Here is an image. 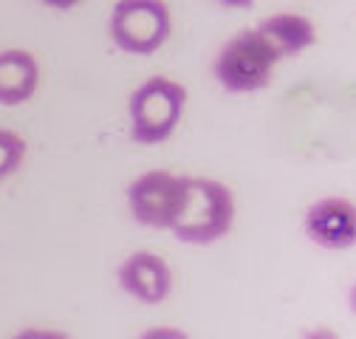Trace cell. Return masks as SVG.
Returning <instances> with one entry per match:
<instances>
[{
    "label": "cell",
    "mask_w": 356,
    "mask_h": 339,
    "mask_svg": "<svg viewBox=\"0 0 356 339\" xmlns=\"http://www.w3.org/2000/svg\"><path fill=\"white\" fill-rule=\"evenodd\" d=\"M235 221V195L212 179H187V195L170 232L181 243L207 246L220 240Z\"/></svg>",
    "instance_id": "cell-1"
},
{
    "label": "cell",
    "mask_w": 356,
    "mask_h": 339,
    "mask_svg": "<svg viewBox=\"0 0 356 339\" xmlns=\"http://www.w3.org/2000/svg\"><path fill=\"white\" fill-rule=\"evenodd\" d=\"M187 108V88L167 76H150L127 99L130 139L139 144L167 142Z\"/></svg>",
    "instance_id": "cell-2"
},
{
    "label": "cell",
    "mask_w": 356,
    "mask_h": 339,
    "mask_svg": "<svg viewBox=\"0 0 356 339\" xmlns=\"http://www.w3.org/2000/svg\"><path fill=\"white\" fill-rule=\"evenodd\" d=\"M172 17L164 0H119L111 12V40L124 54L147 57L170 40Z\"/></svg>",
    "instance_id": "cell-3"
},
{
    "label": "cell",
    "mask_w": 356,
    "mask_h": 339,
    "mask_svg": "<svg viewBox=\"0 0 356 339\" xmlns=\"http://www.w3.org/2000/svg\"><path fill=\"white\" fill-rule=\"evenodd\" d=\"M275 63H277L275 54L266 49V42L252 28L235 34L218 51L212 74L220 82V88H227L229 94H252L272 82Z\"/></svg>",
    "instance_id": "cell-4"
},
{
    "label": "cell",
    "mask_w": 356,
    "mask_h": 339,
    "mask_svg": "<svg viewBox=\"0 0 356 339\" xmlns=\"http://www.w3.org/2000/svg\"><path fill=\"white\" fill-rule=\"evenodd\" d=\"M187 195V179L167 173V170H150V173L133 179L127 187V206L142 226L170 229L178 209Z\"/></svg>",
    "instance_id": "cell-5"
},
{
    "label": "cell",
    "mask_w": 356,
    "mask_h": 339,
    "mask_svg": "<svg viewBox=\"0 0 356 339\" xmlns=\"http://www.w3.org/2000/svg\"><path fill=\"white\" fill-rule=\"evenodd\" d=\"M305 235L323 249L339 251L356 243V209L348 198H320L305 212Z\"/></svg>",
    "instance_id": "cell-6"
},
{
    "label": "cell",
    "mask_w": 356,
    "mask_h": 339,
    "mask_svg": "<svg viewBox=\"0 0 356 339\" xmlns=\"http://www.w3.org/2000/svg\"><path fill=\"white\" fill-rule=\"evenodd\" d=\"M119 286L145 306H159L172 291V272L153 251H136L119 266Z\"/></svg>",
    "instance_id": "cell-7"
},
{
    "label": "cell",
    "mask_w": 356,
    "mask_h": 339,
    "mask_svg": "<svg viewBox=\"0 0 356 339\" xmlns=\"http://www.w3.org/2000/svg\"><path fill=\"white\" fill-rule=\"evenodd\" d=\"M257 37L266 42V49L275 54V60H286L294 57L305 49L314 46L317 40V28L305 15H294V12H283V15H272L257 23Z\"/></svg>",
    "instance_id": "cell-8"
},
{
    "label": "cell",
    "mask_w": 356,
    "mask_h": 339,
    "mask_svg": "<svg viewBox=\"0 0 356 339\" xmlns=\"http://www.w3.org/2000/svg\"><path fill=\"white\" fill-rule=\"evenodd\" d=\"M40 85V65L23 49L0 51V105L15 108L34 97Z\"/></svg>",
    "instance_id": "cell-9"
},
{
    "label": "cell",
    "mask_w": 356,
    "mask_h": 339,
    "mask_svg": "<svg viewBox=\"0 0 356 339\" xmlns=\"http://www.w3.org/2000/svg\"><path fill=\"white\" fill-rule=\"evenodd\" d=\"M26 158V142L15 131H0V181L15 176Z\"/></svg>",
    "instance_id": "cell-10"
},
{
    "label": "cell",
    "mask_w": 356,
    "mask_h": 339,
    "mask_svg": "<svg viewBox=\"0 0 356 339\" xmlns=\"http://www.w3.org/2000/svg\"><path fill=\"white\" fill-rule=\"evenodd\" d=\"M40 3H46V6H51V9L65 12V9H74L76 3H82V0H40Z\"/></svg>",
    "instance_id": "cell-11"
},
{
    "label": "cell",
    "mask_w": 356,
    "mask_h": 339,
    "mask_svg": "<svg viewBox=\"0 0 356 339\" xmlns=\"http://www.w3.org/2000/svg\"><path fill=\"white\" fill-rule=\"evenodd\" d=\"M220 3H224V6H232V9H249L254 0H220Z\"/></svg>",
    "instance_id": "cell-12"
}]
</instances>
